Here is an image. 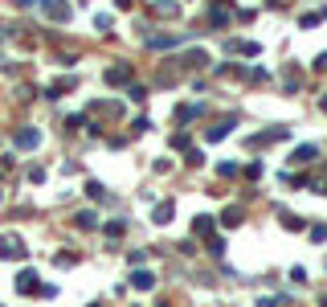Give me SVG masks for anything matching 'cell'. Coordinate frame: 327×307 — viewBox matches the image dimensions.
<instances>
[{"instance_id":"cell-1","label":"cell","mask_w":327,"mask_h":307,"mask_svg":"<svg viewBox=\"0 0 327 307\" xmlns=\"http://www.w3.org/2000/svg\"><path fill=\"white\" fill-rule=\"evenodd\" d=\"M0 258H25V246L17 234H0Z\"/></svg>"},{"instance_id":"cell-2","label":"cell","mask_w":327,"mask_h":307,"mask_svg":"<svg viewBox=\"0 0 327 307\" xmlns=\"http://www.w3.org/2000/svg\"><path fill=\"white\" fill-rule=\"evenodd\" d=\"M41 5L49 21H70V5H62V0H41Z\"/></svg>"},{"instance_id":"cell-3","label":"cell","mask_w":327,"mask_h":307,"mask_svg":"<svg viewBox=\"0 0 327 307\" xmlns=\"http://www.w3.org/2000/svg\"><path fill=\"white\" fill-rule=\"evenodd\" d=\"M102 78H106L111 86H127V78H131V66H111Z\"/></svg>"},{"instance_id":"cell-4","label":"cell","mask_w":327,"mask_h":307,"mask_svg":"<svg viewBox=\"0 0 327 307\" xmlns=\"http://www.w3.org/2000/svg\"><path fill=\"white\" fill-rule=\"evenodd\" d=\"M17 143H21L25 151L37 147V143H41V131H37V127H21V131H17Z\"/></svg>"},{"instance_id":"cell-5","label":"cell","mask_w":327,"mask_h":307,"mask_svg":"<svg viewBox=\"0 0 327 307\" xmlns=\"http://www.w3.org/2000/svg\"><path fill=\"white\" fill-rule=\"evenodd\" d=\"M172 213H176V205H172V201H164V205H156L152 221H156V225H168V221H172Z\"/></svg>"},{"instance_id":"cell-6","label":"cell","mask_w":327,"mask_h":307,"mask_svg":"<svg viewBox=\"0 0 327 307\" xmlns=\"http://www.w3.org/2000/svg\"><path fill=\"white\" fill-rule=\"evenodd\" d=\"M17 291L33 295V291H37V274H33V270H21V279H17Z\"/></svg>"},{"instance_id":"cell-7","label":"cell","mask_w":327,"mask_h":307,"mask_svg":"<svg viewBox=\"0 0 327 307\" xmlns=\"http://www.w3.org/2000/svg\"><path fill=\"white\" fill-rule=\"evenodd\" d=\"M131 287H139V291H152V287H156V279H152L147 270H135V274H131Z\"/></svg>"},{"instance_id":"cell-8","label":"cell","mask_w":327,"mask_h":307,"mask_svg":"<svg viewBox=\"0 0 327 307\" xmlns=\"http://www.w3.org/2000/svg\"><path fill=\"white\" fill-rule=\"evenodd\" d=\"M176 13H180L176 0H160V5H156V17H176Z\"/></svg>"},{"instance_id":"cell-9","label":"cell","mask_w":327,"mask_h":307,"mask_svg":"<svg viewBox=\"0 0 327 307\" xmlns=\"http://www.w3.org/2000/svg\"><path fill=\"white\" fill-rule=\"evenodd\" d=\"M86 193H90L94 201H102V197H106V189H102V184H98V180H90V184H86Z\"/></svg>"},{"instance_id":"cell-10","label":"cell","mask_w":327,"mask_h":307,"mask_svg":"<svg viewBox=\"0 0 327 307\" xmlns=\"http://www.w3.org/2000/svg\"><path fill=\"white\" fill-rule=\"evenodd\" d=\"M192 229H196V234H209V229H213V217H196Z\"/></svg>"},{"instance_id":"cell-11","label":"cell","mask_w":327,"mask_h":307,"mask_svg":"<svg viewBox=\"0 0 327 307\" xmlns=\"http://www.w3.org/2000/svg\"><path fill=\"white\" fill-rule=\"evenodd\" d=\"M225 225H237V221H242V213H237V209H225V217H221Z\"/></svg>"},{"instance_id":"cell-12","label":"cell","mask_w":327,"mask_h":307,"mask_svg":"<svg viewBox=\"0 0 327 307\" xmlns=\"http://www.w3.org/2000/svg\"><path fill=\"white\" fill-rule=\"evenodd\" d=\"M119 9H131V0H119Z\"/></svg>"}]
</instances>
